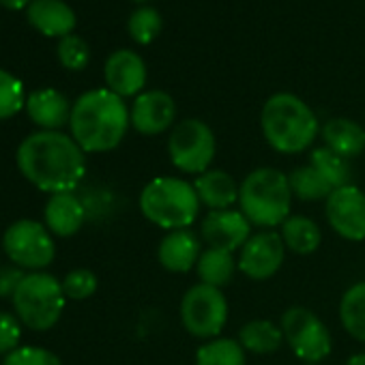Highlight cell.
Listing matches in <instances>:
<instances>
[{
	"mask_svg": "<svg viewBox=\"0 0 365 365\" xmlns=\"http://www.w3.org/2000/svg\"><path fill=\"white\" fill-rule=\"evenodd\" d=\"M252 237V224L239 209L209 211L200 224V239L211 250L241 252V247Z\"/></svg>",
	"mask_w": 365,
	"mask_h": 365,
	"instance_id": "13",
	"label": "cell"
},
{
	"mask_svg": "<svg viewBox=\"0 0 365 365\" xmlns=\"http://www.w3.org/2000/svg\"><path fill=\"white\" fill-rule=\"evenodd\" d=\"M228 299L224 290L196 284L180 299V322L185 331L200 339H215L228 322Z\"/></svg>",
	"mask_w": 365,
	"mask_h": 365,
	"instance_id": "8",
	"label": "cell"
},
{
	"mask_svg": "<svg viewBox=\"0 0 365 365\" xmlns=\"http://www.w3.org/2000/svg\"><path fill=\"white\" fill-rule=\"evenodd\" d=\"M292 196L303 200V202H318L327 200L333 194V187L329 180L314 168V165H299L288 174Z\"/></svg>",
	"mask_w": 365,
	"mask_h": 365,
	"instance_id": "26",
	"label": "cell"
},
{
	"mask_svg": "<svg viewBox=\"0 0 365 365\" xmlns=\"http://www.w3.org/2000/svg\"><path fill=\"white\" fill-rule=\"evenodd\" d=\"M200 198L194 182L178 176H157L140 192V211L153 224L168 232L190 228L200 213Z\"/></svg>",
	"mask_w": 365,
	"mask_h": 365,
	"instance_id": "5",
	"label": "cell"
},
{
	"mask_svg": "<svg viewBox=\"0 0 365 365\" xmlns=\"http://www.w3.org/2000/svg\"><path fill=\"white\" fill-rule=\"evenodd\" d=\"M279 235H282V241H284L286 250L297 254V256H309L322 243L320 226L314 220L305 217V215H290L282 224Z\"/></svg>",
	"mask_w": 365,
	"mask_h": 365,
	"instance_id": "22",
	"label": "cell"
},
{
	"mask_svg": "<svg viewBox=\"0 0 365 365\" xmlns=\"http://www.w3.org/2000/svg\"><path fill=\"white\" fill-rule=\"evenodd\" d=\"M29 22L31 26L46 37H69L76 29V11L65 0H33L29 5Z\"/></svg>",
	"mask_w": 365,
	"mask_h": 365,
	"instance_id": "17",
	"label": "cell"
},
{
	"mask_svg": "<svg viewBox=\"0 0 365 365\" xmlns=\"http://www.w3.org/2000/svg\"><path fill=\"white\" fill-rule=\"evenodd\" d=\"M46 228L56 237H73L86 220V209L73 192L52 194L43 211Z\"/></svg>",
	"mask_w": 365,
	"mask_h": 365,
	"instance_id": "19",
	"label": "cell"
},
{
	"mask_svg": "<svg viewBox=\"0 0 365 365\" xmlns=\"http://www.w3.org/2000/svg\"><path fill=\"white\" fill-rule=\"evenodd\" d=\"M161 16L157 14V9L153 7H140L131 14L129 22H127V29H129V35L135 43L140 46H148L153 43L159 33H161Z\"/></svg>",
	"mask_w": 365,
	"mask_h": 365,
	"instance_id": "29",
	"label": "cell"
},
{
	"mask_svg": "<svg viewBox=\"0 0 365 365\" xmlns=\"http://www.w3.org/2000/svg\"><path fill=\"white\" fill-rule=\"evenodd\" d=\"M217 153L213 129L200 118H185L176 123L168 135V157L172 165L185 174H202L211 170Z\"/></svg>",
	"mask_w": 365,
	"mask_h": 365,
	"instance_id": "7",
	"label": "cell"
},
{
	"mask_svg": "<svg viewBox=\"0 0 365 365\" xmlns=\"http://www.w3.org/2000/svg\"><path fill=\"white\" fill-rule=\"evenodd\" d=\"M63 290H65V297L73 301L91 299L97 290V275L91 269H73L65 275Z\"/></svg>",
	"mask_w": 365,
	"mask_h": 365,
	"instance_id": "32",
	"label": "cell"
},
{
	"mask_svg": "<svg viewBox=\"0 0 365 365\" xmlns=\"http://www.w3.org/2000/svg\"><path fill=\"white\" fill-rule=\"evenodd\" d=\"M22 339V322L18 316L9 312H0V354H11L20 348Z\"/></svg>",
	"mask_w": 365,
	"mask_h": 365,
	"instance_id": "34",
	"label": "cell"
},
{
	"mask_svg": "<svg viewBox=\"0 0 365 365\" xmlns=\"http://www.w3.org/2000/svg\"><path fill=\"white\" fill-rule=\"evenodd\" d=\"M20 172L41 192H73L86 174V157L80 144L63 131H37L18 146Z\"/></svg>",
	"mask_w": 365,
	"mask_h": 365,
	"instance_id": "1",
	"label": "cell"
},
{
	"mask_svg": "<svg viewBox=\"0 0 365 365\" xmlns=\"http://www.w3.org/2000/svg\"><path fill=\"white\" fill-rule=\"evenodd\" d=\"M279 327L284 333V341L301 361L316 365L331 354V333L312 309L301 305L288 307L282 314Z\"/></svg>",
	"mask_w": 365,
	"mask_h": 365,
	"instance_id": "9",
	"label": "cell"
},
{
	"mask_svg": "<svg viewBox=\"0 0 365 365\" xmlns=\"http://www.w3.org/2000/svg\"><path fill=\"white\" fill-rule=\"evenodd\" d=\"M108 88L118 97H135L146 84V65L133 50H116L103 67Z\"/></svg>",
	"mask_w": 365,
	"mask_h": 365,
	"instance_id": "15",
	"label": "cell"
},
{
	"mask_svg": "<svg viewBox=\"0 0 365 365\" xmlns=\"http://www.w3.org/2000/svg\"><path fill=\"white\" fill-rule=\"evenodd\" d=\"M196 194L205 207L211 211L232 209L239 205V182L226 170H207L194 180Z\"/></svg>",
	"mask_w": 365,
	"mask_h": 365,
	"instance_id": "20",
	"label": "cell"
},
{
	"mask_svg": "<svg viewBox=\"0 0 365 365\" xmlns=\"http://www.w3.org/2000/svg\"><path fill=\"white\" fill-rule=\"evenodd\" d=\"M22 108H26L24 84L9 71L0 69V120L16 116Z\"/></svg>",
	"mask_w": 365,
	"mask_h": 365,
	"instance_id": "30",
	"label": "cell"
},
{
	"mask_svg": "<svg viewBox=\"0 0 365 365\" xmlns=\"http://www.w3.org/2000/svg\"><path fill=\"white\" fill-rule=\"evenodd\" d=\"M309 165H314L327 180L333 190H339L344 185H352V168L348 159L339 157L327 146H318L309 155Z\"/></svg>",
	"mask_w": 365,
	"mask_h": 365,
	"instance_id": "28",
	"label": "cell"
},
{
	"mask_svg": "<svg viewBox=\"0 0 365 365\" xmlns=\"http://www.w3.org/2000/svg\"><path fill=\"white\" fill-rule=\"evenodd\" d=\"M339 322L350 337L365 341V282L350 286L339 299Z\"/></svg>",
	"mask_w": 365,
	"mask_h": 365,
	"instance_id": "25",
	"label": "cell"
},
{
	"mask_svg": "<svg viewBox=\"0 0 365 365\" xmlns=\"http://www.w3.org/2000/svg\"><path fill=\"white\" fill-rule=\"evenodd\" d=\"M196 365H247V359L239 339L215 337L198 348Z\"/></svg>",
	"mask_w": 365,
	"mask_h": 365,
	"instance_id": "27",
	"label": "cell"
},
{
	"mask_svg": "<svg viewBox=\"0 0 365 365\" xmlns=\"http://www.w3.org/2000/svg\"><path fill=\"white\" fill-rule=\"evenodd\" d=\"M71 108L67 97L56 88H39L26 97V112L43 131H58L67 125L71 120Z\"/></svg>",
	"mask_w": 365,
	"mask_h": 365,
	"instance_id": "18",
	"label": "cell"
},
{
	"mask_svg": "<svg viewBox=\"0 0 365 365\" xmlns=\"http://www.w3.org/2000/svg\"><path fill=\"white\" fill-rule=\"evenodd\" d=\"M26 275L20 267H3L0 269V297H14L18 286Z\"/></svg>",
	"mask_w": 365,
	"mask_h": 365,
	"instance_id": "35",
	"label": "cell"
},
{
	"mask_svg": "<svg viewBox=\"0 0 365 365\" xmlns=\"http://www.w3.org/2000/svg\"><path fill=\"white\" fill-rule=\"evenodd\" d=\"M324 215L335 235L346 241H365V194L356 185L333 190L324 200Z\"/></svg>",
	"mask_w": 365,
	"mask_h": 365,
	"instance_id": "12",
	"label": "cell"
},
{
	"mask_svg": "<svg viewBox=\"0 0 365 365\" xmlns=\"http://www.w3.org/2000/svg\"><path fill=\"white\" fill-rule=\"evenodd\" d=\"M131 127L142 135H159L174 127L176 103L165 91H144L135 97L131 110Z\"/></svg>",
	"mask_w": 365,
	"mask_h": 365,
	"instance_id": "14",
	"label": "cell"
},
{
	"mask_svg": "<svg viewBox=\"0 0 365 365\" xmlns=\"http://www.w3.org/2000/svg\"><path fill=\"white\" fill-rule=\"evenodd\" d=\"M292 198L288 174L269 165L252 170L239 185V211L262 230L282 228L290 217Z\"/></svg>",
	"mask_w": 365,
	"mask_h": 365,
	"instance_id": "4",
	"label": "cell"
},
{
	"mask_svg": "<svg viewBox=\"0 0 365 365\" xmlns=\"http://www.w3.org/2000/svg\"><path fill=\"white\" fill-rule=\"evenodd\" d=\"M129 125L131 116L123 97L110 88H93L71 108V138L84 153L114 150L125 140Z\"/></svg>",
	"mask_w": 365,
	"mask_h": 365,
	"instance_id": "2",
	"label": "cell"
},
{
	"mask_svg": "<svg viewBox=\"0 0 365 365\" xmlns=\"http://www.w3.org/2000/svg\"><path fill=\"white\" fill-rule=\"evenodd\" d=\"M239 344L243 346L245 352H254V354H271L277 352L284 344V333L282 327H277L275 322L267 320V318H256L245 322L239 329Z\"/></svg>",
	"mask_w": 365,
	"mask_h": 365,
	"instance_id": "23",
	"label": "cell"
},
{
	"mask_svg": "<svg viewBox=\"0 0 365 365\" xmlns=\"http://www.w3.org/2000/svg\"><path fill=\"white\" fill-rule=\"evenodd\" d=\"M324 146L344 159H354L365 150V129L350 118H331L320 127Z\"/></svg>",
	"mask_w": 365,
	"mask_h": 365,
	"instance_id": "21",
	"label": "cell"
},
{
	"mask_svg": "<svg viewBox=\"0 0 365 365\" xmlns=\"http://www.w3.org/2000/svg\"><path fill=\"white\" fill-rule=\"evenodd\" d=\"M260 129L267 144L282 155L307 150L320 133L314 110L292 93H275L264 101Z\"/></svg>",
	"mask_w": 365,
	"mask_h": 365,
	"instance_id": "3",
	"label": "cell"
},
{
	"mask_svg": "<svg viewBox=\"0 0 365 365\" xmlns=\"http://www.w3.org/2000/svg\"><path fill=\"white\" fill-rule=\"evenodd\" d=\"M346 365H365V352H356V354H352V356L346 361Z\"/></svg>",
	"mask_w": 365,
	"mask_h": 365,
	"instance_id": "37",
	"label": "cell"
},
{
	"mask_svg": "<svg viewBox=\"0 0 365 365\" xmlns=\"http://www.w3.org/2000/svg\"><path fill=\"white\" fill-rule=\"evenodd\" d=\"M286 260V245L275 230H260L247 239L239 252V271L252 282L271 279Z\"/></svg>",
	"mask_w": 365,
	"mask_h": 365,
	"instance_id": "11",
	"label": "cell"
},
{
	"mask_svg": "<svg viewBox=\"0 0 365 365\" xmlns=\"http://www.w3.org/2000/svg\"><path fill=\"white\" fill-rule=\"evenodd\" d=\"M3 365H63V361L46 348L20 346L5 356Z\"/></svg>",
	"mask_w": 365,
	"mask_h": 365,
	"instance_id": "33",
	"label": "cell"
},
{
	"mask_svg": "<svg viewBox=\"0 0 365 365\" xmlns=\"http://www.w3.org/2000/svg\"><path fill=\"white\" fill-rule=\"evenodd\" d=\"M56 54H58V61L65 69L69 71H82L88 61H91V50H88V43L78 37V35H69V37H63L58 41V48H56Z\"/></svg>",
	"mask_w": 365,
	"mask_h": 365,
	"instance_id": "31",
	"label": "cell"
},
{
	"mask_svg": "<svg viewBox=\"0 0 365 365\" xmlns=\"http://www.w3.org/2000/svg\"><path fill=\"white\" fill-rule=\"evenodd\" d=\"M237 269H239V262H237L235 254L224 252V250H211V247L202 252V256L196 264L200 284H207V286H213L220 290L232 282Z\"/></svg>",
	"mask_w": 365,
	"mask_h": 365,
	"instance_id": "24",
	"label": "cell"
},
{
	"mask_svg": "<svg viewBox=\"0 0 365 365\" xmlns=\"http://www.w3.org/2000/svg\"><path fill=\"white\" fill-rule=\"evenodd\" d=\"M305 365H309V363H305Z\"/></svg>",
	"mask_w": 365,
	"mask_h": 365,
	"instance_id": "39",
	"label": "cell"
},
{
	"mask_svg": "<svg viewBox=\"0 0 365 365\" xmlns=\"http://www.w3.org/2000/svg\"><path fill=\"white\" fill-rule=\"evenodd\" d=\"M11 301L22 324L33 331H48L61 320L67 297L63 282L50 273L37 271L22 279Z\"/></svg>",
	"mask_w": 365,
	"mask_h": 365,
	"instance_id": "6",
	"label": "cell"
},
{
	"mask_svg": "<svg viewBox=\"0 0 365 365\" xmlns=\"http://www.w3.org/2000/svg\"><path fill=\"white\" fill-rule=\"evenodd\" d=\"M135 3H146V0H135Z\"/></svg>",
	"mask_w": 365,
	"mask_h": 365,
	"instance_id": "38",
	"label": "cell"
},
{
	"mask_svg": "<svg viewBox=\"0 0 365 365\" xmlns=\"http://www.w3.org/2000/svg\"><path fill=\"white\" fill-rule=\"evenodd\" d=\"M202 256V239L194 230H172L168 232L157 247L159 264L170 273L192 271Z\"/></svg>",
	"mask_w": 365,
	"mask_h": 365,
	"instance_id": "16",
	"label": "cell"
},
{
	"mask_svg": "<svg viewBox=\"0 0 365 365\" xmlns=\"http://www.w3.org/2000/svg\"><path fill=\"white\" fill-rule=\"evenodd\" d=\"M3 250L9 260L20 269L41 271L52 264L56 247L50 230L35 220H20L5 230Z\"/></svg>",
	"mask_w": 365,
	"mask_h": 365,
	"instance_id": "10",
	"label": "cell"
},
{
	"mask_svg": "<svg viewBox=\"0 0 365 365\" xmlns=\"http://www.w3.org/2000/svg\"><path fill=\"white\" fill-rule=\"evenodd\" d=\"M33 0H0V5L7 7V9H14V11H20V9H29V5Z\"/></svg>",
	"mask_w": 365,
	"mask_h": 365,
	"instance_id": "36",
	"label": "cell"
}]
</instances>
